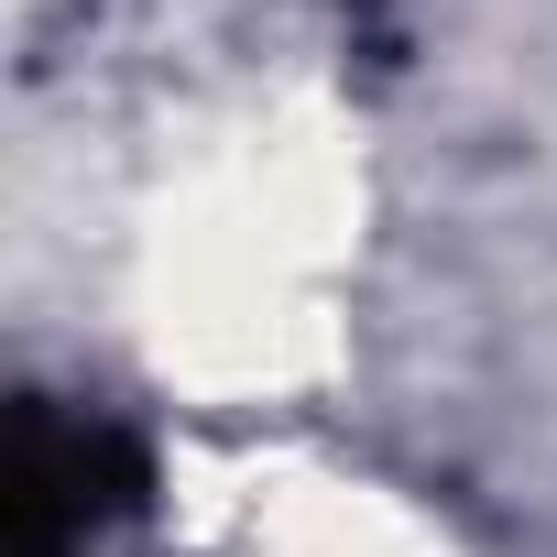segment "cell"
<instances>
[{"label": "cell", "mask_w": 557, "mask_h": 557, "mask_svg": "<svg viewBox=\"0 0 557 557\" xmlns=\"http://www.w3.org/2000/svg\"><path fill=\"white\" fill-rule=\"evenodd\" d=\"M143 503V448L110 416L23 405L12 426V557H88Z\"/></svg>", "instance_id": "1"}]
</instances>
